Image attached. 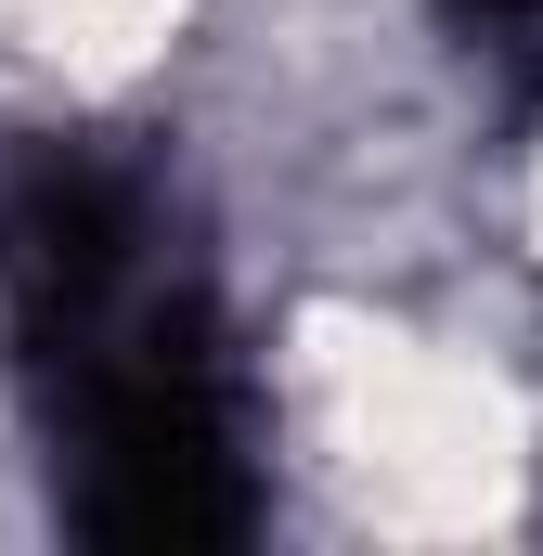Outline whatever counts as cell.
I'll list each match as a JSON object with an SVG mask.
<instances>
[{
    "mask_svg": "<svg viewBox=\"0 0 543 556\" xmlns=\"http://www.w3.org/2000/svg\"><path fill=\"white\" fill-rule=\"evenodd\" d=\"M298 427H311V466L337 479V505L402 531V544L505 531L518 479H531L518 389L479 376L440 337L376 324V311H311L298 324Z\"/></svg>",
    "mask_w": 543,
    "mask_h": 556,
    "instance_id": "obj_1",
    "label": "cell"
},
{
    "mask_svg": "<svg viewBox=\"0 0 543 556\" xmlns=\"http://www.w3.org/2000/svg\"><path fill=\"white\" fill-rule=\"evenodd\" d=\"M181 0H0V52L52 65V78H130L168 52Z\"/></svg>",
    "mask_w": 543,
    "mask_h": 556,
    "instance_id": "obj_2",
    "label": "cell"
},
{
    "mask_svg": "<svg viewBox=\"0 0 543 556\" xmlns=\"http://www.w3.org/2000/svg\"><path fill=\"white\" fill-rule=\"evenodd\" d=\"M531 233H543V155H531Z\"/></svg>",
    "mask_w": 543,
    "mask_h": 556,
    "instance_id": "obj_3",
    "label": "cell"
}]
</instances>
